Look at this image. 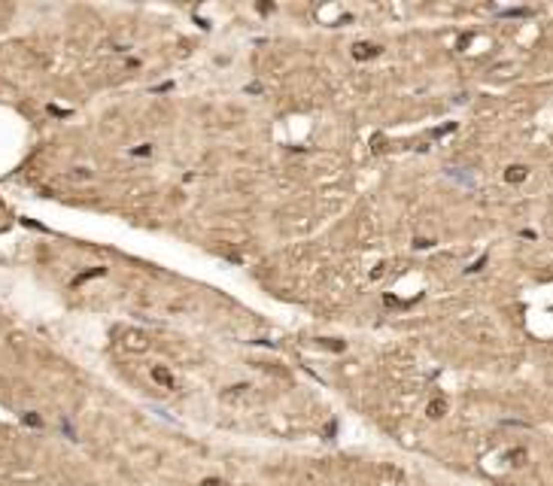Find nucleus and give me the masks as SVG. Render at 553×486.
<instances>
[{"label":"nucleus","instance_id":"nucleus-2","mask_svg":"<svg viewBox=\"0 0 553 486\" xmlns=\"http://www.w3.org/2000/svg\"><path fill=\"white\" fill-rule=\"evenodd\" d=\"M523 173H526L523 167H511V173H508V179H523Z\"/></svg>","mask_w":553,"mask_h":486},{"label":"nucleus","instance_id":"nucleus-3","mask_svg":"<svg viewBox=\"0 0 553 486\" xmlns=\"http://www.w3.org/2000/svg\"><path fill=\"white\" fill-rule=\"evenodd\" d=\"M204 486H219V483H216V480H207V483H204Z\"/></svg>","mask_w":553,"mask_h":486},{"label":"nucleus","instance_id":"nucleus-1","mask_svg":"<svg viewBox=\"0 0 553 486\" xmlns=\"http://www.w3.org/2000/svg\"><path fill=\"white\" fill-rule=\"evenodd\" d=\"M374 52H377V46H365V43H362V46H356V58H365V55H374Z\"/></svg>","mask_w":553,"mask_h":486}]
</instances>
